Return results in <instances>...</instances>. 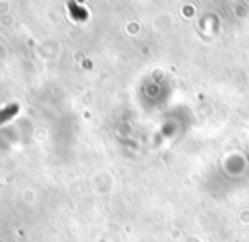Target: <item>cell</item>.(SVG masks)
I'll use <instances>...</instances> for the list:
<instances>
[{"label":"cell","instance_id":"cell-1","mask_svg":"<svg viewBox=\"0 0 249 242\" xmlns=\"http://www.w3.org/2000/svg\"><path fill=\"white\" fill-rule=\"evenodd\" d=\"M17 112V105H10V107H7V108H3V110H0V124L2 122H5L7 119H10L14 114Z\"/></svg>","mask_w":249,"mask_h":242}]
</instances>
